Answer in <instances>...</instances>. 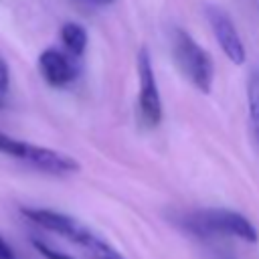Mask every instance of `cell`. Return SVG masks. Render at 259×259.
Segmentation results:
<instances>
[{"mask_svg":"<svg viewBox=\"0 0 259 259\" xmlns=\"http://www.w3.org/2000/svg\"><path fill=\"white\" fill-rule=\"evenodd\" d=\"M20 212L30 223L59 235L67 243L81 249L89 259H125L109 241H105L101 235H97L93 229H89L85 223L77 221L71 214L53 208H36V206H24L20 208Z\"/></svg>","mask_w":259,"mask_h":259,"instance_id":"cell-1","label":"cell"},{"mask_svg":"<svg viewBox=\"0 0 259 259\" xmlns=\"http://www.w3.org/2000/svg\"><path fill=\"white\" fill-rule=\"evenodd\" d=\"M184 227L198 237H235L245 243L259 239L255 225L241 212L229 208H200L184 217Z\"/></svg>","mask_w":259,"mask_h":259,"instance_id":"cell-2","label":"cell"},{"mask_svg":"<svg viewBox=\"0 0 259 259\" xmlns=\"http://www.w3.org/2000/svg\"><path fill=\"white\" fill-rule=\"evenodd\" d=\"M172 57L180 73L202 93H210L212 79H214V65L210 55L184 30L174 28L172 30Z\"/></svg>","mask_w":259,"mask_h":259,"instance_id":"cell-3","label":"cell"},{"mask_svg":"<svg viewBox=\"0 0 259 259\" xmlns=\"http://www.w3.org/2000/svg\"><path fill=\"white\" fill-rule=\"evenodd\" d=\"M0 152L6 156H12L16 160H22V162H26V164H30L42 172L57 174V176L73 174V172H79V168H81L75 158H71L63 152L16 140L4 132H0Z\"/></svg>","mask_w":259,"mask_h":259,"instance_id":"cell-4","label":"cell"},{"mask_svg":"<svg viewBox=\"0 0 259 259\" xmlns=\"http://www.w3.org/2000/svg\"><path fill=\"white\" fill-rule=\"evenodd\" d=\"M136 65H138V79H140V95H138L140 117L148 127H156L162 119V99H160V89L156 83L152 59L146 47L138 51Z\"/></svg>","mask_w":259,"mask_h":259,"instance_id":"cell-5","label":"cell"},{"mask_svg":"<svg viewBox=\"0 0 259 259\" xmlns=\"http://www.w3.org/2000/svg\"><path fill=\"white\" fill-rule=\"evenodd\" d=\"M206 18H208L212 34H214L221 51L225 53V57L233 65H243L245 59H247V53H245V45H243V40L239 36L237 26L233 24L231 16L221 6L208 4L206 6Z\"/></svg>","mask_w":259,"mask_h":259,"instance_id":"cell-6","label":"cell"},{"mask_svg":"<svg viewBox=\"0 0 259 259\" xmlns=\"http://www.w3.org/2000/svg\"><path fill=\"white\" fill-rule=\"evenodd\" d=\"M38 71L51 87H65L75 77V67L71 59L63 51H57V49H47L40 53Z\"/></svg>","mask_w":259,"mask_h":259,"instance_id":"cell-7","label":"cell"},{"mask_svg":"<svg viewBox=\"0 0 259 259\" xmlns=\"http://www.w3.org/2000/svg\"><path fill=\"white\" fill-rule=\"evenodd\" d=\"M61 40L71 55H83L87 49V30L79 22H65L61 26Z\"/></svg>","mask_w":259,"mask_h":259,"instance_id":"cell-8","label":"cell"},{"mask_svg":"<svg viewBox=\"0 0 259 259\" xmlns=\"http://www.w3.org/2000/svg\"><path fill=\"white\" fill-rule=\"evenodd\" d=\"M247 109L253 136L259 144V69H253L247 79Z\"/></svg>","mask_w":259,"mask_h":259,"instance_id":"cell-9","label":"cell"},{"mask_svg":"<svg viewBox=\"0 0 259 259\" xmlns=\"http://www.w3.org/2000/svg\"><path fill=\"white\" fill-rule=\"evenodd\" d=\"M32 245H34V249H36L45 259H77V257H73V255H69V253H65V251H59V249L47 245V243L40 241V239H32Z\"/></svg>","mask_w":259,"mask_h":259,"instance_id":"cell-10","label":"cell"},{"mask_svg":"<svg viewBox=\"0 0 259 259\" xmlns=\"http://www.w3.org/2000/svg\"><path fill=\"white\" fill-rule=\"evenodd\" d=\"M8 85H10V73H8V65H6V61H4V59H0V101H2V97L6 95Z\"/></svg>","mask_w":259,"mask_h":259,"instance_id":"cell-11","label":"cell"},{"mask_svg":"<svg viewBox=\"0 0 259 259\" xmlns=\"http://www.w3.org/2000/svg\"><path fill=\"white\" fill-rule=\"evenodd\" d=\"M0 259H18L16 253H14V249L8 245V241L2 235H0Z\"/></svg>","mask_w":259,"mask_h":259,"instance_id":"cell-12","label":"cell"},{"mask_svg":"<svg viewBox=\"0 0 259 259\" xmlns=\"http://www.w3.org/2000/svg\"><path fill=\"white\" fill-rule=\"evenodd\" d=\"M89 2H93V4H99V6H107V4H113L115 0H89Z\"/></svg>","mask_w":259,"mask_h":259,"instance_id":"cell-13","label":"cell"},{"mask_svg":"<svg viewBox=\"0 0 259 259\" xmlns=\"http://www.w3.org/2000/svg\"><path fill=\"white\" fill-rule=\"evenodd\" d=\"M0 107H2V101H0Z\"/></svg>","mask_w":259,"mask_h":259,"instance_id":"cell-14","label":"cell"}]
</instances>
